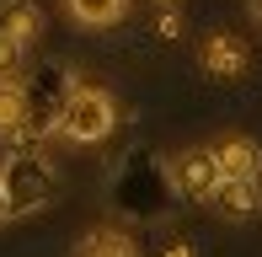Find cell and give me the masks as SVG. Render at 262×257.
Returning <instances> with one entry per match:
<instances>
[{"label":"cell","mask_w":262,"mask_h":257,"mask_svg":"<svg viewBox=\"0 0 262 257\" xmlns=\"http://www.w3.org/2000/svg\"><path fill=\"white\" fill-rule=\"evenodd\" d=\"M225 172H220V156L214 145H193V150H177L171 156V188L187 198V204H214Z\"/></svg>","instance_id":"3957f363"},{"label":"cell","mask_w":262,"mask_h":257,"mask_svg":"<svg viewBox=\"0 0 262 257\" xmlns=\"http://www.w3.org/2000/svg\"><path fill=\"white\" fill-rule=\"evenodd\" d=\"M214 156H220V172H225V177H262V150H257V139H246V134L220 139Z\"/></svg>","instance_id":"52a82bcc"},{"label":"cell","mask_w":262,"mask_h":257,"mask_svg":"<svg viewBox=\"0 0 262 257\" xmlns=\"http://www.w3.org/2000/svg\"><path fill=\"white\" fill-rule=\"evenodd\" d=\"M64 16L75 27H118L128 16V0H64Z\"/></svg>","instance_id":"8fae6325"},{"label":"cell","mask_w":262,"mask_h":257,"mask_svg":"<svg viewBox=\"0 0 262 257\" xmlns=\"http://www.w3.org/2000/svg\"><path fill=\"white\" fill-rule=\"evenodd\" d=\"M0 225H11V209H6V193H0Z\"/></svg>","instance_id":"5bb4252c"},{"label":"cell","mask_w":262,"mask_h":257,"mask_svg":"<svg viewBox=\"0 0 262 257\" xmlns=\"http://www.w3.org/2000/svg\"><path fill=\"white\" fill-rule=\"evenodd\" d=\"M161 6H182V0H161Z\"/></svg>","instance_id":"9a60e30c"},{"label":"cell","mask_w":262,"mask_h":257,"mask_svg":"<svg viewBox=\"0 0 262 257\" xmlns=\"http://www.w3.org/2000/svg\"><path fill=\"white\" fill-rule=\"evenodd\" d=\"M113 123H118L113 97H107L102 86H80V80H75V91H70V102H64V113H59L54 134L70 139V145H102V139L113 134Z\"/></svg>","instance_id":"7a4b0ae2"},{"label":"cell","mask_w":262,"mask_h":257,"mask_svg":"<svg viewBox=\"0 0 262 257\" xmlns=\"http://www.w3.org/2000/svg\"><path fill=\"white\" fill-rule=\"evenodd\" d=\"M27 134V80L11 75L0 80V139H21Z\"/></svg>","instance_id":"9c48e42d"},{"label":"cell","mask_w":262,"mask_h":257,"mask_svg":"<svg viewBox=\"0 0 262 257\" xmlns=\"http://www.w3.org/2000/svg\"><path fill=\"white\" fill-rule=\"evenodd\" d=\"M0 193H6L11 220H27V215H38V209H49L54 193H59L54 161L43 156V150H11L6 166H0Z\"/></svg>","instance_id":"6da1fadb"},{"label":"cell","mask_w":262,"mask_h":257,"mask_svg":"<svg viewBox=\"0 0 262 257\" xmlns=\"http://www.w3.org/2000/svg\"><path fill=\"white\" fill-rule=\"evenodd\" d=\"M70 91H75V80L64 75L59 65H49L38 80H27V134H43V128L59 123V113H64Z\"/></svg>","instance_id":"277c9868"},{"label":"cell","mask_w":262,"mask_h":257,"mask_svg":"<svg viewBox=\"0 0 262 257\" xmlns=\"http://www.w3.org/2000/svg\"><path fill=\"white\" fill-rule=\"evenodd\" d=\"M257 204H262V177H225L220 193H214V209L225 220H246Z\"/></svg>","instance_id":"8992f818"},{"label":"cell","mask_w":262,"mask_h":257,"mask_svg":"<svg viewBox=\"0 0 262 257\" xmlns=\"http://www.w3.org/2000/svg\"><path fill=\"white\" fill-rule=\"evenodd\" d=\"M21 59H27V49H21L16 38H6V32H0V80L21 75Z\"/></svg>","instance_id":"7c38bea8"},{"label":"cell","mask_w":262,"mask_h":257,"mask_svg":"<svg viewBox=\"0 0 262 257\" xmlns=\"http://www.w3.org/2000/svg\"><path fill=\"white\" fill-rule=\"evenodd\" d=\"M0 32L27 49V43L43 38V11L32 6V0H0Z\"/></svg>","instance_id":"ba28073f"},{"label":"cell","mask_w":262,"mask_h":257,"mask_svg":"<svg viewBox=\"0 0 262 257\" xmlns=\"http://www.w3.org/2000/svg\"><path fill=\"white\" fill-rule=\"evenodd\" d=\"M198 65H204L214 80H235V75H246L252 54H246V43L235 38V32H209L204 49H198Z\"/></svg>","instance_id":"5b68a950"},{"label":"cell","mask_w":262,"mask_h":257,"mask_svg":"<svg viewBox=\"0 0 262 257\" xmlns=\"http://www.w3.org/2000/svg\"><path fill=\"white\" fill-rule=\"evenodd\" d=\"M246 6H252V22L262 27V0H246Z\"/></svg>","instance_id":"4fadbf2b"},{"label":"cell","mask_w":262,"mask_h":257,"mask_svg":"<svg viewBox=\"0 0 262 257\" xmlns=\"http://www.w3.org/2000/svg\"><path fill=\"white\" fill-rule=\"evenodd\" d=\"M75 257H139V247H134V236H128V230L97 225V230H86V236H80Z\"/></svg>","instance_id":"30bf717a"}]
</instances>
